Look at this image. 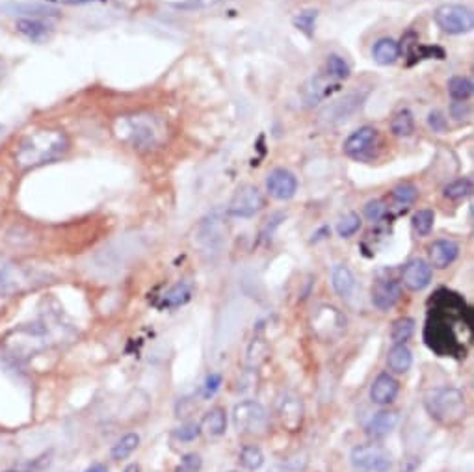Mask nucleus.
<instances>
[{"instance_id": "nucleus-16", "label": "nucleus", "mask_w": 474, "mask_h": 472, "mask_svg": "<svg viewBox=\"0 0 474 472\" xmlns=\"http://www.w3.org/2000/svg\"><path fill=\"white\" fill-rule=\"evenodd\" d=\"M396 424H398L396 413L380 411L368 420L365 431L371 439H383V437H387V435L396 428Z\"/></svg>"}, {"instance_id": "nucleus-27", "label": "nucleus", "mask_w": 474, "mask_h": 472, "mask_svg": "<svg viewBox=\"0 0 474 472\" xmlns=\"http://www.w3.org/2000/svg\"><path fill=\"white\" fill-rule=\"evenodd\" d=\"M138 445H140V437H138L136 434H127L125 437H121V439L114 445V448H112V457H114L115 462L127 459L132 452L136 450Z\"/></svg>"}, {"instance_id": "nucleus-14", "label": "nucleus", "mask_w": 474, "mask_h": 472, "mask_svg": "<svg viewBox=\"0 0 474 472\" xmlns=\"http://www.w3.org/2000/svg\"><path fill=\"white\" fill-rule=\"evenodd\" d=\"M398 391H400V385L393 376L380 374L371 387V400L380 406H387V403L394 402Z\"/></svg>"}, {"instance_id": "nucleus-17", "label": "nucleus", "mask_w": 474, "mask_h": 472, "mask_svg": "<svg viewBox=\"0 0 474 472\" xmlns=\"http://www.w3.org/2000/svg\"><path fill=\"white\" fill-rule=\"evenodd\" d=\"M279 418L281 424L289 431H298L301 426V418H303V406L298 398L287 396L279 406Z\"/></svg>"}, {"instance_id": "nucleus-25", "label": "nucleus", "mask_w": 474, "mask_h": 472, "mask_svg": "<svg viewBox=\"0 0 474 472\" xmlns=\"http://www.w3.org/2000/svg\"><path fill=\"white\" fill-rule=\"evenodd\" d=\"M391 131L394 136H400V138H408L415 132V120L413 114L409 112L408 108L400 110L396 115L391 121Z\"/></svg>"}, {"instance_id": "nucleus-36", "label": "nucleus", "mask_w": 474, "mask_h": 472, "mask_svg": "<svg viewBox=\"0 0 474 472\" xmlns=\"http://www.w3.org/2000/svg\"><path fill=\"white\" fill-rule=\"evenodd\" d=\"M199 435H201V428H199V424H196V422L182 424L180 428H177L173 431L175 439L182 441V443H190V441H196Z\"/></svg>"}, {"instance_id": "nucleus-47", "label": "nucleus", "mask_w": 474, "mask_h": 472, "mask_svg": "<svg viewBox=\"0 0 474 472\" xmlns=\"http://www.w3.org/2000/svg\"><path fill=\"white\" fill-rule=\"evenodd\" d=\"M2 75H4V64L0 60V78H2Z\"/></svg>"}, {"instance_id": "nucleus-42", "label": "nucleus", "mask_w": 474, "mask_h": 472, "mask_svg": "<svg viewBox=\"0 0 474 472\" xmlns=\"http://www.w3.org/2000/svg\"><path fill=\"white\" fill-rule=\"evenodd\" d=\"M428 125L433 129V132H445L447 131V117L441 112H430L428 115Z\"/></svg>"}, {"instance_id": "nucleus-40", "label": "nucleus", "mask_w": 474, "mask_h": 472, "mask_svg": "<svg viewBox=\"0 0 474 472\" xmlns=\"http://www.w3.org/2000/svg\"><path fill=\"white\" fill-rule=\"evenodd\" d=\"M385 214V205L380 199H374V201H368L365 206V217L368 222H380Z\"/></svg>"}, {"instance_id": "nucleus-24", "label": "nucleus", "mask_w": 474, "mask_h": 472, "mask_svg": "<svg viewBox=\"0 0 474 472\" xmlns=\"http://www.w3.org/2000/svg\"><path fill=\"white\" fill-rule=\"evenodd\" d=\"M158 132L155 131L153 125L142 123V120H129V136L134 145H142V143H151L153 145L157 140Z\"/></svg>"}, {"instance_id": "nucleus-33", "label": "nucleus", "mask_w": 474, "mask_h": 472, "mask_svg": "<svg viewBox=\"0 0 474 472\" xmlns=\"http://www.w3.org/2000/svg\"><path fill=\"white\" fill-rule=\"evenodd\" d=\"M361 225H363V222H361L359 214L350 212V214H346V216L338 222V225H337L338 236H343V238H350V236H354V234L359 231Z\"/></svg>"}, {"instance_id": "nucleus-7", "label": "nucleus", "mask_w": 474, "mask_h": 472, "mask_svg": "<svg viewBox=\"0 0 474 472\" xmlns=\"http://www.w3.org/2000/svg\"><path fill=\"white\" fill-rule=\"evenodd\" d=\"M380 145V132L374 127H361L344 141V155L354 160H368Z\"/></svg>"}, {"instance_id": "nucleus-1", "label": "nucleus", "mask_w": 474, "mask_h": 472, "mask_svg": "<svg viewBox=\"0 0 474 472\" xmlns=\"http://www.w3.org/2000/svg\"><path fill=\"white\" fill-rule=\"evenodd\" d=\"M424 341L441 357H465L473 338V316L465 299L450 290H437L430 299Z\"/></svg>"}, {"instance_id": "nucleus-32", "label": "nucleus", "mask_w": 474, "mask_h": 472, "mask_svg": "<svg viewBox=\"0 0 474 472\" xmlns=\"http://www.w3.org/2000/svg\"><path fill=\"white\" fill-rule=\"evenodd\" d=\"M415 333V320L413 318H398L391 329V337L394 344H403L405 341L413 337Z\"/></svg>"}, {"instance_id": "nucleus-29", "label": "nucleus", "mask_w": 474, "mask_h": 472, "mask_svg": "<svg viewBox=\"0 0 474 472\" xmlns=\"http://www.w3.org/2000/svg\"><path fill=\"white\" fill-rule=\"evenodd\" d=\"M473 82L465 76H454L448 82V93L454 101H467L473 95Z\"/></svg>"}, {"instance_id": "nucleus-9", "label": "nucleus", "mask_w": 474, "mask_h": 472, "mask_svg": "<svg viewBox=\"0 0 474 472\" xmlns=\"http://www.w3.org/2000/svg\"><path fill=\"white\" fill-rule=\"evenodd\" d=\"M268 194L278 199V201H289L296 196L298 192V179L294 177L292 171L285 168L273 169L272 173L268 175L266 180Z\"/></svg>"}, {"instance_id": "nucleus-10", "label": "nucleus", "mask_w": 474, "mask_h": 472, "mask_svg": "<svg viewBox=\"0 0 474 472\" xmlns=\"http://www.w3.org/2000/svg\"><path fill=\"white\" fill-rule=\"evenodd\" d=\"M0 10L6 15H19L21 19H55L60 17V11L47 4H38V2H8Z\"/></svg>"}, {"instance_id": "nucleus-21", "label": "nucleus", "mask_w": 474, "mask_h": 472, "mask_svg": "<svg viewBox=\"0 0 474 472\" xmlns=\"http://www.w3.org/2000/svg\"><path fill=\"white\" fill-rule=\"evenodd\" d=\"M398 56H400V45L391 38L380 39L372 49V58L380 66H391L398 60Z\"/></svg>"}, {"instance_id": "nucleus-46", "label": "nucleus", "mask_w": 474, "mask_h": 472, "mask_svg": "<svg viewBox=\"0 0 474 472\" xmlns=\"http://www.w3.org/2000/svg\"><path fill=\"white\" fill-rule=\"evenodd\" d=\"M123 472H140V465H136V463H132V465H129V467H127Z\"/></svg>"}, {"instance_id": "nucleus-45", "label": "nucleus", "mask_w": 474, "mask_h": 472, "mask_svg": "<svg viewBox=\"0 0 474 472\" xmlns=\"http://www.w3.org/2000/svg\"><path fill=\"white\" fill-rule=\"evenodd\" d=\"M84 472H108V469H106V465H103V463H95V465H92V467L86 469Z\"/></svg>"}, {"instance_id": "nucleus-30", "label": "nucleus", "mask_w": 474, "mask_h": 472, "mask_svg": "<svg viewBox=\"0 0 474 472\" xmlns=\"http://www.w3.org/2000/svg\"><path fill=\"white\" fill-rule=\"evenodd\" d=\"M326 73L327 76H331L335 80H346L352 75V69H350L348 62L344 60V58H340L338 55H331L327 56Z\"/></svg>"}, {"instance_id": "nucleus-41", "label": "nucleus", "mask_w": 474, "mask_h": 472, "mask_svg": "<svg viewBox=\"0 0 474 472\" xmlns=\"http://www.w3.org/2000/svg\"><path fill=\"white\" fill-rule=\"evenodd\" d=\"M45 465H49V454H43V456L38 457V459H32V462L22 463V465L15 467L11 472H39L43 471Z\"/></svg>"}, {"instance_id": "nucleus-2", "label": "nucleus", "mask_w": 474, "mask_h": 472, "mask_svg": "<svg viewBox=\"0 0 474 472\" xmlns=\"http://www.w3.org/2000/svg\"><path fill=\"white\" fill-rule=\"evenodd\" d=\"M67 149V138L60 131H39L34 132L22 141L15 158L17 162L30 168L39 164L50 162L60 158Z\"/></svg>"}, {"instance_id": "nucleus-6", "label": "nucleus", "mask_w": 474, "mask_h": 472, "mask_svg": "<svg viewBox=\"0 0 474 472\" xmlns=\"http://www.w3.org/2000/svg\"><path fill=\"white\" fill-rule=\"evenodd\" d=\"M433 19H436L437 27L441 28L443 32L452 34V36L471 32L474 27L473 11L459 4L439 6L433 11Z\"/></svg>"}, {"instance_id": "nucleus-13", "label": "nucleus", "mask_w": 474, "mask_h": 472, "mask_svg": "<svg viewBox=\"0 0 474 472\" xmlns=\"http://www.w3.org/2000/svg\"><path fill=\"white\" fill-rule=\"evenodd\" d=\"M459 255V245L452 240H436L430 248V266L445 270Z\"/></svg>"}, {"instance_id": "nucleus-12", "label": "nucleus", "mask_w": 474, "mask_h": 472, "mask_svg": "<svg viewBox=\"0 0 474 472\" xmlns=\"http://www.w3.org/2000/svg\"><path fill=\"white\" fill-rule=\"evenodd\" d=\"M402 281L409 290L420 292V290H424L431 283V266L426 261H422V259L411 261L408 266L403 268Z\"/></svg>"}, {"instance_id": "nucleus-26", "label": "nucleus", "mask_w": 474, "mask_h": 472, "mask_svg": "<svg viewBox=\"0 0 474 472\" xmlns=\"http://www.w3.org/2000/svg\"><path fill=\"white\" fill-rule=\"evenodd\" d=\"M445 197L450 199V201H461L465 197H469L473 194V180L469 177H464V179H458L450 183L448 186H445L443 190Z\"/></svg>"}, {"instance_id": "nucleus-11", "label": "nucleus", "mask_w": 474, "mask_h": 472, "mask_svg": "<svg viewBox=\"0 0 474 472\" xmlns=\"http://www.w3.org/2000/svg\"><path fill=\"white\" fill-rule=\"evenodd\" d=\"M402 298V288L393 279H382L372 287V303L380 310L393 309Z\"/></svg>"}, {"instance_id": "nucleus-44", "label": "nucleus", "mask_w": 474, "mask_h": 472, "mask_svg": "<svg viewBox=\"0 0 474 472\" xmlns=\"http://www.w3.org/2000/svg\"><path fill=\"white\" fill-rule=\"evenodd\" d=\"M52 4H64V6H82V4H92L97 0H49Z\"/></svg>"}, {"instance_id": "nucleus-23", "label": "nucleus", "mask_w": 474, "mask_h": 472, "mask_svg": "<svg viewBox=\"0 0 474 472\" xmlns=\"http://www.w3.org/2000/svg\"><path fill=\"white\" fill-rule=\"evenodd\" d=\"M331 283H333V290H335L340 298H348L355 287V277L348 266L340 264V266H337L335 270H333Z\"/></svg>"}, {"instance_id": "nucleus-19", "label": "nucleus", "mask_w": 474, "mask_h": 472, "mask_svg": "<svg viewBox=\"0 0 474 472\" xmlns=\"http://www.w3.org/2000/svg\"><path fill=\"white\" fill-rule=\"evenodd\" d=\"M201 431H205L210 437H220L227 429V413L222 407H213L210 411L205 413L201 420Z\"/></svg>"}, {"instance_id": "nucleus-38", "label": "nucleus", "mask_w": 474, "mask_h": 472, "mask_svg": "<svg viewBox=\"0 0 474 472\" xmlns=\"http://www.w3.org/2000/svg\"><path fill=\"white\" fill-rule=\"evenodd\" d=\"M220 387H222V374H216V372L208 374L205 383H203V398L210 400L220 391Z\"/></svg>"}, {"instance_id": "nucleus-3", "label": "nucleus", "mask_w": 474, "mask_h": 472, "mask_svg": "<svg viewBox=\"0 0 474 472\" xmlns=\"http://www.w3.org/2000/svg\"><path fill=\"white\" fill-rule=\"evenodd\" d=\"M424 407L433 420L441 424H456L465 418V396L454 387H437L426 392Z\"/></svg>"}, {"instance_id": "nucleus-8", "label": "nucleus", "mask_w": 474, "mask_h": 472, "mask_svg": "<svg viewBox=\"0 0 474 472\" xmlns=\"http://www.w3.org/2000/svg\"><path fill=\"white\" fill-rule=\"evenodd\" d=\"M264 205H266V201H264L261 190L257 186L244 185L233 196L227 212L235 217H251L255 216L259 210H262Z\"/></svg>"}, {"instance_id": "nucleus-5", "label": "nucleus", "mask_w": 474, "mask_h": 472, "mask_svg": "<svg viewBox=\"0 0 474 472\" xmlns=\"http://www.w3.org/2000/svg\"><path fill=\"white\" fill-rule=\"evenodd\" d=\"M233 422L238 434L242 435H261L268 428L266 409L255 400H245L238 403L233 411Z\"/></svg>"}, {"instance_id": "nucleus-15", "label": "nucleus", "mask_w": 474, "mask_h": 472, "mask_svg": "<svg viewBox=\"0 0 474 472\" xmlns=\"http://www.w3.org/2000/svg\"><path fill=\"white\" fill-rule=\"evenodd\" d=\"M15 30L34 43H45L55 32L43 19H17Z\"/></svg>"}, {"instance_id": "nucleus-22", "label": "nucleus", "mask_w": 474, "mask_h": 472, "mask_svg": "<svg viewBox=\"0 0 474 472\" xmlns=\"http://www.w3.org/2000/svg\"><path fill=\"white\" fill-rule=\"evenodd\" d=\"M413 364V353L409 350L405 344H394L391 350H389L387 355V366L396 374H403L408 372Z\"/></svg>"}, {"instance_id": "nucleus-39", "label": "nucleus", "mask_w": 474, "mask_h": 472, "mask_svg": "<svg viewBox=\"0 0 474 472\" xmlns=\"http://www.w3.org/2000/svg\"><path fill=\"white\" fill-rule=\"evenodd\" d=\"M306 465H307V459H303V457H292V459H289V462L275 465V467H273L270 472H303Z\"/></svg>"}, {"instance_id": "nucleus-4", "label": "nucleus", "mask_w": 474, "mask_h": 472, "mask_svg": "<svg viewBox=\"0 0 474 472\" xmlns=\"http://www.w3.org/2000/svg\"><path fill=\"white\" fill-rule=\"evenodd\" d=\"M355 472H389L393 469V456L380 445H359L350 454Z\"/></svg>"}, {"instance_id": "nucleus-48", "label": "nucleus", "mask_w": 474, "mask_h": 472, "mask_svg": "<svg viewBox=\"0 0 474 472\" xmlns=\"http://www.w3.org/2000/svg\"><path fill=\"white\" fill-rule=\"evenodd\" d=\"M231 472H240V471H231Z\"/></svg>"}, {"instance_id": "nucleus-35", "label": "nucleus", "mask_w": 474, "mask_h": 472, "mask_svg": "<svg viewBox=\"0 0 474 472\" xmlns=\"http://www.w3.org/2000/svg\"><path fill=\"white\" fill-rule=\"evenodd\" d=\"M316 17H318V11H316V10L301 11V13H298V15L294 17V27L298 28V30H301V32L306 34V36H309V38H311L313 28H315V22H316Z\"/></svg>"}, {"instance_id": "nucleus-31", "label": "nucleus", "mask_w": 474, "mask_h": 472, "mask_svg": "<svg viewBox=\"0 0 474 472\" xmlns=\"http://www.w3.org/2000/svg\"><path fill=\"white\" fill-rule=\"evenodd\" d=\"M411 222H413V229L420 236H428L436 223V214L430 208H420L419 212H415Z\"/></svg>"}, {"instance_id": "nucleus-43", "label": "nucleus", "mask_w": 474, "mask_h": 472, "mask_svg": "<svg viewBox=\"0 0 474 472\" xmlns=\"http://www.w3.org/2000/svg\"><path fill=\"white\" fill-rule=\"evenodd\" d=\"M450 112H452V117H456V120H461V117L465 115V112H467V104H465L464 101H456V103L452 104Z\"/></svg>"}, {"instance_id": "nucleus-34", "label": "nucleus", "mask_w": 474, "mask_h": 472, "mask_svg": "<svg viewBox=\"0 0 474 472\" xmlns=\"http://www.w3.org/2000/svg\"><path fill=\"white\" fill-rule=\"evenodd\" d=\"M417 196H419V190L409 183H402L393 190V199L398 206L411 205V203H415Z\"/></svg>"}, {"instance_id": "nucleus-18", "label": "nucleus", "mask_w": 474, "mask_h": 472, "mask_svg": "<svg viewBox=\"0 0 474 472\" xmlns=\"http://www.w3.org/2000/svg\"><path fill=\"white\" fill-rule=\"evenodd\" d=\"M192 294H194V287H192L190 281L175 283L173 287L169 288L168 292L160 298L158 307H162V309H177L180 305L190 301Z\"/></svg>"}, {"instance_id": "nucleus-20", "label": "nucleus", "mask_w": 474, "mask_h": 472, "mask_svg": "<svg viewBox=\"0 0 474 472\" xmlns=\"http://www.w3.org/2000/svg\"><path fill=\"white\" fill-rule=\"evenodd\" d=\"M361 101L363 97L354 93V95H348V97L340 99L331 106H327L324 112H322V117H326V120H333V117H338V120H346L352 112L357 110V106H361Z\"/></svg>"}, {"instance_id": "nucleus-37", "label": "nucleus", "mask_w": 474, "mask_h": 472, "mask_svg": "<svg viewBox=\"0 0 474 472\" xmlns=\"http://www.w3.org/2000/svg\"><path fill=\"white\" fill-rule=\"evenodd\" d=\"M203 467V459L199 454L196 452H190V454H186L180 463L175 467V472H201Z\"/></svg>"}, {"instance_id": "nucleus-28", "label": "nucleus", "mask_w": 474, "mask_h": 472, "mask_svg": "<svg viewBox=\"0 0 474 472\" xmlns=\"http://www.w3.org/2000/svg\"><path fill=\"white\" fill-rule=\"evenodd\" d=\"M240 465L247 471H257V469L262 467V463H264V454L259 446L255 445H247L242 448L240 452Z\"/></svg>"}]
</instances>
